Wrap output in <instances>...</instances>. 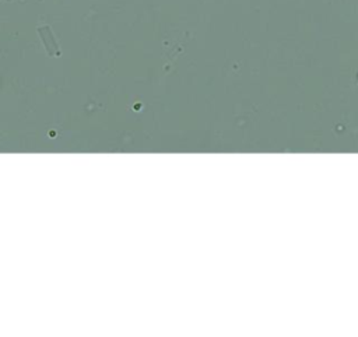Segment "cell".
I'll return each mask as SVG.
<instances>
[{
	"instance_id": "cell-1",
	"label": "cell",
	"mask_w": 358,
	"mask_h": 337,
	"mask_svg": "<svg viewBox=\"0 0 358 337\" xmlns=\"http://www.w3.org/2000/svg\"><path fill=\"white\" fill-rule=\"evenodd\" d=\"M38 34H40L41 40L44 42V45H45V48H46L50 56H59V46H58V42H56L53 34H52V31H50V27H48V25L40 27L38 28Z\"/></svg>"
}]
</instances>
